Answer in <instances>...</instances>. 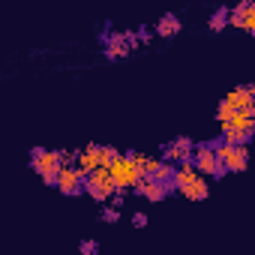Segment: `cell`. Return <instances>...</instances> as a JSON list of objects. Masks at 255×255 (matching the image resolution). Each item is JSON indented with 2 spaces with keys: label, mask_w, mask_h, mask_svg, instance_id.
Listing matches in <instances>:
<instances>
[{
  "label": "cell",
  "mask_w": 255,
  "mask_h": 255,
  "mask_svg": "<svg viewBox=\"0 0 255 255\" xmlns=\"http://www.w3.org/2000/svg\"><path fill=\"white\" fill-rule=\"evenodd\" d=\"M174 183H177V192H180L186 201H207V198H210V183H207L204 174L195 171L192 162H186V165L177 168V180H174Z\"/></svg>",
  "instance_id": "obj_1"
},
{
  "label": "cell",
  "mask_w": 255,
  "mask_h": 255,
  "mask_svg": "<svg viewBox=\"0 0 255 255\" xmlns=\"http://www.w3.org/2000/svg\"><path fill=\"white\" fill-rule=\"evenodd\" d=\"M117 156H120V150H114V147H105V144H87L84 150H78V162H75V168H78L84 177H90L96 168H111Z\"/></svg>",
  "instance_id": "obj_2"
},
{
  "label": "cell",
  "mask_w": 255,
  "mask_h": 255,
  "mask_svg": "<svg viewBox=\"0 0 255 255\" xmlns=\"http://www.w3.org/2000/svg\"><path fill=\"white\" fill-rule=\"evenodd\" d=\"M30 168L42 177L45 186H54L57 189V177H60V156L57 150H48V147H33L30 150Z\"/></svg>",
  "instance_id": "obj_3"
},
{
  "label": "cell",
  "mask_w": 255,
  "mask_h": 255,
  "mask_svg": "<svg viewBox=\"0 0 255 255\" xmlns=\"http://www.w3.org/2000/svg\"><path fill=\"white\" fill-rule=\"evenodd\" d=\"M192 165H195V171H198V174H204V177H216V180H222V177L228 174V171H225V165H222V162H219V156H216L213 141H198V144H195Z\"/></svg>",
  "instance_id": "obj_4"
},
{
  "label": "cell",
  "mask_w": 255,
  "mask_h": 255,
  "mask_svg": "<svg viewBox=\"0 0 255 255\" xmlns=\"http://www.w3.org/2000/svg\"><path fill=\"white\" fill-rule=\"evenodd\" d=\"M84 192H87L96 204H108L120 189H117V183H114V177H111V168H96V171L84 180Z\"/></svg>",
  "instance_id": "obj_5"
},
{
  "label": "cell",
  "mask_w": 255,
  "mask_h": 255,
  "mask_svg": "<svg viewBox=\"0 0 255 255\" xmlns=\"http://www.w3.org/2000/svg\"><path fill=\"white\" fill-rule=\"evenodd\" d=\"M111 177H114V183H117L120 192H123V189H135V186L141 183V174H138V168H135V162H132L129 153H120V156L114 159Z\"/></svg>",
  "instance_id": "obj_6"
},
{
  "label": "cell",
  "mask_w": 255,
  "mask_h": 255,
  "mask_svg": "<svg viewBox=\"0 0 255 255\" xmlns=\"http://www.w3.org/2000/svg\"><path fill=\"white\" fill-rule=\"evenodd\" d=\"M195 144L198 141H192L189 135H177L174 141H168L165 147H162V162H168V165H186V162H192V156H195Z\"/></svg>",
  "instance_id": "obj_7"
},
{
  "label": "cell",
  "mask_w": 255,
  "mask_h": 255,
  "mask_svg": "<svg viewBox=\"0 0 255 255\" xmlns=\"http://www.w3.org/2000/svg\"><path fill=\"white\" fill-rule=\"evenodd\" d=\"M138 33H129V30H123V33H111L105 39V57L108 60H123V57H129L132 48H138Z\"/></svg>",
  "instance_id": "obj_8"
},
{
  "label": "cell",
  "mask_w": 255,
  "mask_h": 255,
  "mask_svg": "<svg viewBox=\"0 0 255 255\" xmlns=\"http://www.w3.org/2000/svg\"><path fill=\"white\" fill-rule=\"evenodd\" d=\"M216 156H219V162L225 165L228 174H243L249 168V147H231V144L222 141L216 147Z\"/></svg>",
  "instance_id": "obj_9"
},
{
  "label": "cell",
  "mask_w": 255,
  "mask_h": 255,
  "mask_svg": "<svg viewBox=\"0 0 255 255\" xmlns=\"http://www.w3.org/2000/svg\"><path fill=\"white\" fill-rule=\"evenodd\" d=\"M84 174L78 168H60V177H57V192L66 195V198H78V195H87L84 192Z\"/></svg>",
  "instance_id": "obj_10"
},
{
  "label": "cell",
  "mask_w": 255,
  "mask_h": 255,
  "mask_svg": "<svg viewBox=\"0 0 255 255\" xmlns=\"http://www.w3.org/2000/svg\"><path fill=\"white\" fill-rule=\"evenodd\" d=\"M228 24L252 36L255 33V3H237V6H231V21Z\"/></svg>",
  "instance_id": "obj_11"
},
{
  "label": "cell",
  "mask_w": 255,
  "mask_h": 255,
  "mask_svg": "<svg viewBox=\"0 0 255 255\" xmlns=\"http://www.w3.org/2000/svg\"><path fill=\"white\" fill-rule=\"evenodd\" d=\"M222 102H225L231 111H255V99H252V90H249V84H240V87L228 90Z\"/></svg>",
  "instance_id": "obj_12"
},
{
  "label": "cell",
  "mask_w": 255,
  "mask_h": 255,
  "mask_svg": "<svg viewBox=\"0 0 255 255\" xmlns=\"http://www.w3.org/2000/svg\"><path fill=\"white\" fill-rule=\"evenodd\" d=\"M180 30H183V24H180V15H174V12L159 15V21H156V27H153V33H156L159 39H174Z\"/></svg>",
  "instance_id": "obj_13"
},
{
  "label": "cell",
  "mask_w": 255,
  "mask_h": 255,
  "mask_svg": "<svg viewBox=\"0 0 255 255\" xmlns=\"http://www.w3.org/2000/svg\"><path fill=\"white\" fill-rule=\"evenodd\" d=\"M129 156H132V162H135V168H138L141 180H153L156 168L162 165V159H159V156H147V153H138V150H129Z\"/></svg>",
  "instance_id": "obj_14"
},
{
  "label": "cell",
  "mask_w": 255,
  "mask_h": 255,
  "mask_svg": "<svg viewBox=\"0 0 255 255\" xmlns=\"http://www.w3.org/2000/svg\"><path fill=\"white\" fill-rule=\"evenodd\" d=\"M135 192L144 198V201H153V204H159V201H165L171 192L162 186V183H156V180H141L138 186H135Z\"/></svg>",
  "instance_id": "obj_15"
},
{
  "label": "cell",
  "mask_w": 255,
  "mask_h": 255,
  "mask_svg": "<svg viewBox=\"0 0 255 255\" xmlns=\"http://www.w3.org/2000/svg\"><path fill=\"white\" fill-rule=\"evenodd\" d=\"M153 180H156V183H162L168 192H177V183H174V180H177V165H168V162H162V165L156 168Z\"/></svg>",
  "instance_id": "obj_16"
},
{
  "label": "cell",
  "mask_w": 255,
  "mask_h": 255,
  "mask_svg": "<svg viewBox=\"0 0 255 255\" xmlns=\"http://www.w3.org/2000/svg\"><path fill=\"white\" fill-rule=\"evenodd\" d=\"M228 21H231V9H228V6H219V9H216V12L210 15V21H207V27H210L213 33H219V30H225V27H231Z\"/></svg>",
  "instance_id": "obj_17"
},
{
  "label": "cell",
  "mask_w": 255,
  "mask_h": 255,
  "mask_svg": "<svg viewBox=\"0 0 255 255\" xmlns=\"http://www.w3.org/2000/svg\"><path fill=\"white\" fill-rule=\"evenodd\" d=\"M78 255H99V243H96V240H81Z\"/></svg>",
  "instance_id": "obj_18"
},
{
  "label": "cell",
  "mask_w": 255,
  "mask_h": 255,
  "mask_svg": "<svg viewBox=\"0 0 255 255\" xmlns=\"http://www.w3.org/2000/svg\"><path fill=\"white\" fill-rule=\"evenodd\" d=\"M117 219H120V207H105V210H102V222L111 225V222H117Z\"/></svg>",
  "instance_id": "obj_19"
},
{
  "label": "cell",
  "mask_w": 255,
  "mask_h": 255,
  "mask_svg": "<svg viewBox=\"0 0 255 255\" xmlns=\"http://www.w3.org/2000/svg\"><path fill=\"white\" fill-rule=\"evenodd\" d=\"M147 225V213H132V228H144Z\"/></svg>",
  "instance_id": "obj_20"
},
{
  "label": "cell",
  "mask_w": 255,
  "mask_h": 255,
  "mask_svg": "<svg viewBox=\"0 0 255 255\" xmlns=\"http://www.w3.org/2000/svg\"><path fill=\"white\" fill-rule=\"evenodd\" d=\"M249 90H252V99H255V84H249Z\"/></svg>",
  "instance_id": "obj_21"
},
{
  "label": "cell",
  "mask_w": 255,
  "mask_h": 255,
  "mask_svg": "<svg viewBox=\"0 0 255 255\" xmlns=\"http://www.w3.org/2000/svg\"><path fill=\"white\" fill-rule=\"evenodd\" d=\"M252 117H255V111H252Z\"/></svg>",
  "instance_id": "obj_22"
},
{
  "label": "cell",
  "mask_w": 255,
  "mask_h": 255,
  "mask_svg": "<svg viewBox=\"0 0 255 255\" xmlns=\"http://www.w3.org/2000/svg\"><path fill=\"white\" fill-rule=\"evenodd\" d=\"M252 36H255V33H252Z\"/></svg>",
  "instance_id": "obj_23"
}]
</instances>
